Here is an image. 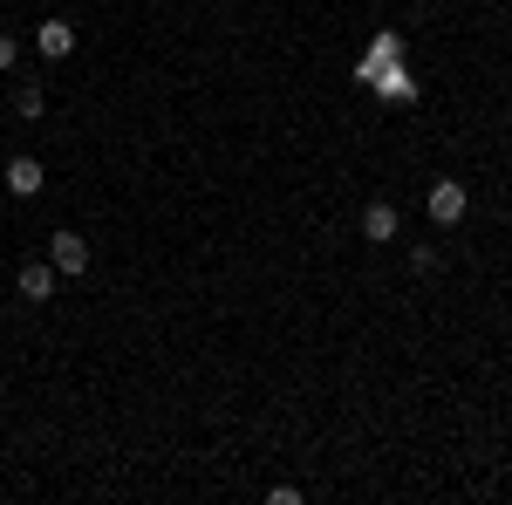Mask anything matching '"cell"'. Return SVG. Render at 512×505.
<instances>
[{"mask_svg":"<svg viewBox=\"0 0 512 505\" xmlns=\"http://www.w3.org/2000/svg\"><path fill=\"white\" fill-rule=\"evenodd\" d=\"M424 212H431L437 233H451V226H465V212H472V192H465L458 178H437L431 192H424Z\"/></svg>","mask_w":512,"mask_h":505,"instance_id":"cell-1","label":"cell"},{"mask_svg":"<svg viewBox=\"0 0 512 505\" xmlns=\"http://www.w3.org/2000/svg\"><path fill=\"white\" fill-rule=\"evenodd\" d=\"M355 76L369 82V89H376L383 103H417V76L403 69V55H396V62H362Z\"/></svg>","mask_w":512,"mask_h":505,"instance_id":"cell-2","label":"cell"},{"mask_svg":"<svg viewBox=\"0 0 512 505\" xmlns=\"http://www.w3.org/2000/svg\"><path fill=\"white\" fill-rule=\"evenodd\" d=\"M55 280H62L55 260H28V267L14 273V294H21L28 308H48V301H55Z\"/></svg>","mask_w":512,"mask_h":505,"instance_id":"cell-3","label":"cell"},{"mask_svg":"<svg viewBox=\"0 0 512 505\" xmlns=\"http://www.w3.org/2000/svg\"><path fill=\"white\" fill-rule=\"evenodd\" d=\"M48 260H55L62 280H82V273H89V239L82 233H55L48 239Z\"/></svg>","mask_w":512,"mask_h":505,"instance_id":"cell-4","label":"cell"},{"mask_svg":"<svg viewBox=\"0 0 512 505\" xmlns=\"http://www.w3.org/2000/svg\"><path fill=\"white\" fill-rule=\"evenodd\" d=\"M0 185H7L14 198H41V185H48V171H41V157H7Z\"/></svg>","mask_w":512,"mask_h":505,"instance_id":"cell-5","label":"cell"},{"mask_svg":"<svg viewBox=\"0 0 512 505\" xmlns=\"http://www.w3.org/2000/svg\"><path fill=\"white\" fill-rule=\"evenodd\" d=\"M35 48H41V62H69V55H76V28H69V21H41Z\"/></svg>","mask_w":512,"mask_h":505,"instance_id":"cell-6","label":"cell"},{"mask_svg":"<svg viewBox=\"0 0 512 505\" xmlns=\"http://www.w3.org/2000/svg\"><path fill=\"white\" fill-rule=\"evenodd\" d=\"M396 233H403V212H396L390 198L362 205V239H376V246H383V239H396Z\"/></svg>","mask_w":512,"mask_h":505,"instance_id":"cell-7","label":"cell"},{"mask_svg":"<svg viewBox=\"0 0 512 505\" xmlns=\"http://www.w3.org/2000/svg\"><path fill=\"white\" fill-rule=\"evenodd\" d=\"M41 110H48V89H41L35 76H21V82H14V117H21V123H35Z\"/></svg>","mask_w":512,"mask_h":505,"instance_id":"cell-8","label":"cell"},{"mask_svg":"<svg viewBox=\"0 0 512 505\" xmlns=\"http://www.w3.org/2000/svg\"><path fill=\"white\" fill-rule=\"evenodd\" d=\"M396 55H403V35H396V28H383V35L369 41V55H362V62H396Z\"/></svg>","mask_w":512,"mask_h":505,"instance_id":"cell-9","label":"cell"},{"mask_svg":"<svg viewBox=\"0 0 512 505\" xmlns=\"http://www.w3.org/2000/svg\"><path fill=\"white\" fill-rule=\"evenodd\" d=\"M410 273H437V246H431V239L410 246Z\"/></svg>","mask_w":512,"mask_h":505,"instance_id":"cell-10","label":"cell"},{"mask_svg":"<svg viewBox=\"0 0 512 505\" xmlns=\"http://www.w3.org/2000/svg\"><path fill=\"white\" fill-rule=\"evenodd\" d=\"M14 62H21V41H14L7 28H0V69H14Z\"/></svg>","mask_w":512,"mask_h":505,"instance_id":"cell-11","label":"cell"},{"mask_svg":"<svg viewBox=\"0 0 512 505\" xmlns=\"http://www.w3.org/2000/svg\"><path fill=\"white\" fill-rule=\"evenodd\" d=\"M219 7H239V0H219Z\"/></svg>","mask_w":512,"mask_h":505,"instance_id":"cell-12","label":"cell"}]
</instances>
